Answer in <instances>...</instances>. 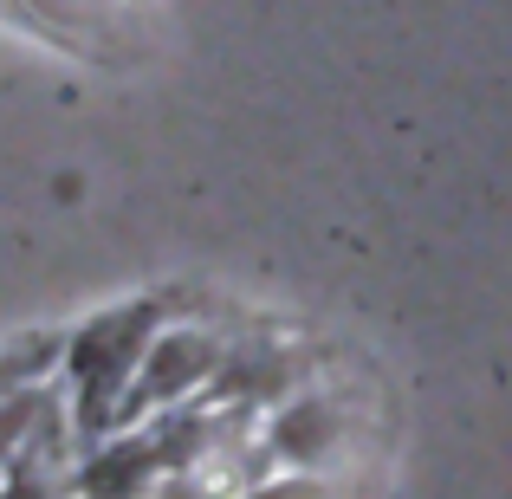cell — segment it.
Returning a JSON list of instances; mask_svg holds the SVG:
<instances>
[{
	"instance_id": "obj_1",
	"label": "cell",
	"mask_w": 512,
	"mask_h": 499,
	"mask_svg": "<svg viewBox=\"0 0 512 499\" xmlns=\"http://www.w3.org/2000/svg\"><path fill=\"white\" fill-rule=\"evenodd\" d=\"M156 337H163V312H156V305L104 312L72 337L65 363H72V376L85 383V409H98L104 396H117L124 383H137V370H143V357H150Z\"/></svg>"
},
{
	"instance_id": "obj_2",
	"label": "cell",
	"mask_w": 512,
	"mask_h": 499,
	"mask_svg": "<svg viewBox=\"0 0 512 499\" xmlns=\"http://www.w3.org/2000/svg\"><path fill=\"white\" fill-rule=\"evenodd\" d=\"M221 357L227 350L214 344L208 331H188V325H163V337L150 344V357H143L137 370V402H163V409H175V402H188L201 383H214L221 376Z\"/></svg>"
},
{
	"instance_id": "obj_3",
	"label": "cell",
	"mask_w": 512,
	"mask_h": 499,
	"mask_svg": "<svg viewBox=\"0 0 512 499\" xmlns=\"http://www.w3.org/2000/svg\"><path fill=\"white\" fill-rule=\"evenodd\" d=\"M26 7L39 13V26H46V39H59V46L72 52H91V59H117V33H130L124 13H117V0H26Z\"/></svg>"
},
{
	"instance_id": "obj_4",
	"label": "cell",
	"mask_w": 512,
	"mask_h": 499,
	"mask_svg": "<svg viewBox=\"0 0 512 499\" xmlns=\"http://www.w3.org/2000/svg\"><path fill=\"white\" fill-rule=\"evenodd\" d=\"M292 389V370L273 344H234L221 357V376H214V396L221 402H273Z\"/></svg>"
},
{
	"instance_id": "obj_5",
	"label": "cell",
	"mask_w": 512,
	"mask_h": 499,
	"mask_svg": "<svg viewBox=\"0 0 512 499\" xmlns=\"http://www.w3.org/2000/svg\"><path fill=\"white\" fill-rule=\"evenodd\" d=\"M156 467H163V454L143 448V441H117V448H104L98 461L85 467V499H143L156 480Z\"/></svg>"
},
{
	"instance_id": "obj_6",
	"label": "cell",
	"mask_w": 512,
	"mask_h": 499,
	"mask_svg": "<svg viewBox=\"0 0 512 499\" xmlns=\"http://www.w3.org/2000/svg\"><path fill=\"white\" fill-rule=\"evenodd\" d=\"M273 448L286 454V461H318V454L338 448V415H331L318 396H299V402H292V409L273 422Z\"/></svg>"
},
{
	"instance_id": "obj_7",
	"label": "cell",
	"mask_w": 512,
	"mask_h": 499,
	"mask_svg": "<svg viewBox=\"0 0 512 499\" xmlns=\"http://www.w3.org/2000/svg\"><path fill=\"white\" fill-rule=\"evenodd\" d=\"M0 13H13V20H26V26H39V13L26 7V0H0ZM39 33H46V26H39Z\"/></svg>"
}]
</instances>
